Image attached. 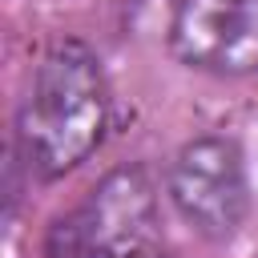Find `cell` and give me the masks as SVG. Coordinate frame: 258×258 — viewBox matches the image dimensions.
Segmentation results:
<instances>
[{"label":"cell","instance_id":"obj_1","mask_svg":"<svg viewBox=\"0 0 258 258\" xmlns=\"http://www.w3.org/2000/svg\"><path fill=\"white\" fill-rule=\"evenodd\" d=\"M109 109L113 101L101 56L77 36L48 44L28 77L12 129V149L28 177L56 181L85 165L105 141Z\"/></svg>","mask_w":258,"mask_h":258},{"label":"cell","instance_id":"obj_2","mask_svg":"<svg viewBox=\"0 0 258 258\" xmlns=\"http://www.w3.org/2000/svg\"><path fill=\"white\" fill-rule=\"evenodd\" d=\"M165 194L177 218L206 242H230L254 206L246 149L230 133L189 137L165 169Z\"/></svg>","mask_w":258,"mask_h":258},{"label":"cell","instance_id":"obj_3","mask_svg":"<svg viewBox=\"0 0 258 258\" xmlns=\"http://www.w3.org/2000/svg\"><path fill=\"white\" fill-rule=\"evenodd\" d=\"M165 44L194 73L250 77L258 73V0H173Z\"/></svg>","mask_w":258,"mask_h":258},{"label":"cell","instance_id":"obj_4","mask_svg":"<svg viewBox=\"0 0 258 258\" xmlns=\"http://www.w3.org/2000/svg\"><path fill=\"white\" fill-rule=\"evenodd\" d=\"M85 258H165L157 246V198L141 165L113 169L77 210Z\"/></svg>","mask_w":258,"mask_h":258},{"label":"cell","instance_id":"obj_5","mask_svg":"<svg viewBox=\"0 0 258 258\" xmlns=\"http://www.w3.org/2000/svg\"><path fill=\"white\" fill-rule=\"evenodd\" d=\"M44 258H85V234H81L77 210L64 214V218L48 230V238H44Z\"/></svg>","mask_w":258,"mask_h":258}]
</instances>
